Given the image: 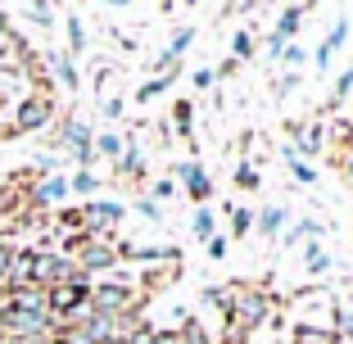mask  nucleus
<instances>
[{"label": "nucleus", "mask_w": 353, "mask_h": 344, "mask_svg": "<svg viewBox=\"0 0 353 344\" xmlns=\"http://www.w3.org/2000/svg\"><path fill=\"white\" fill-rule=\"evenodd\" d=\"M10 136H14V127H10V123H0V141H10Z\"/></svg>", "instance_id": "obj_46"}, {"label": "nucleus", "mask_w": 353, "mask_h": 344, "mask_svg": "<svg viewBox=\"0 0 353 344\" xmlns=\"http://www.w3.org/2000/svg\"><path fill=\"white\" fill-rule=\"evenodd\" d=\"M285 163H290V172H294L299 186H312V181H317V168H312L308 159H285Z\"/></svg>", "instance_id": "obj_28"}, {"label": "nucleus", "mask_w": 353, "mask_h": 344, "mask_svg": "<svg viewBox=\"0 0 353 344\" xmlns=\"http://www.w3.org/2000/svg\"><path fill=\"white\" fill-rule=\"evenodd\" d=\"M123 150H127V141L118 132H100L95 136V159H109V163H118L123 159Z\"/></svg>", "instance_id": "obj_19"}, {"label": "nucleus", "mask_w": 353, "mask_h": 344, "mask_svg": "<svg viewBox=\"0 0 353 344\" xmlns=\"http://www.w3.org/2000/svg\"><path fill=\"white\" fill-rule=\"evenodd\" d=\"M95 190H100V177H95L91 168H77L73 177H68V195H82V199H95Z\"/></svg>", "instance_id": "obj_21"}, {"label": "nucleus", "mask_w": 353, "mask_h": 344, "mask_svg": "<svg viewBox=\"0 0 353 344\" xmlns=\"http://www.w3.org/2000/svg\"><path fill=\"white\" fill-rule=\"evenodd\" d=\"M254 50H259V41H254V32H236V37H231V54H227V59L245 63Z\"/></svg>", "instance_id": "obj_26"}, {"label": "nucleus", "mask_w": 353, "mask_h": 344, "mask_svg": "<svg viewBox=\"0 0 353 344\" xmlns=\"http://www.w3.org/2000/svg\"><path fill=\"white\" fill-rule=\"evenodd\" d=\"M41 63L54 73V82H59L63 91H77V86H82V77H77V63H73V54H68V50H50Z\"/></svg>", "instance_id": "obj_11"}, {"label": "nucleus", "mask_w": 353, "mask_h": 344, "mask_svg": "<svg viewBox=\"0 0 353 344\" xmlns=\"http://www.w3.org/2000/svg\"><path fill=\"white\" fill-rule=\"evenodd\" d=\"M32 259H37V245H28V250H14L10 276H5V290H19V285H32Z\"/></svg>", "instance_id": "obj_12"}, {"label": "nucleus", "mask_w": 353, "mask_h": 344, "mask_svg": "<svg viewBox=\"0 0 353 344\" xmlns=\"http://www.w3.org/2000/svg\"><path fill=\"white\" fill-rule=\"evenodd\" d=\"M136 213H141V218H150V222H159V218H163V209H159V204H154L150 195H141V199H136Z\"/></svg>", "instance_id": "obj_36"}, {"label": "nucleus", "mask_w": 353, "mask_h": 344, "mask_svg": "<svg viewBox=\"0 0 353 344\" xmlns=\"http://www.w3.org/2000/svg\"><path fill=\"white\" fill-rule=\"evenodd\" d=\"M322 222H312V218H303V222H294L290 231H281V240H285V245H299V240H317L322 236Z\"/></svg>", "instance_id": "obj_24"}, {"label": "nucleus", "mask_w": 353, "mask_h": 344, "mask_svg": "<svg viewBox=\"0 0 353 344\" xmlns=\"http://www.w3.org/2000/svg\"><path fill=\"white\" fill-rule=\"evenodd\" d=\"M172 195H176V181L172 177H159L154 186H150V199H154V204H168Z\"/></svg>", "instance_id": "obj_32"}, {"label": "nucleus", "mask_w": 353, "mask_h": 344, "mask_svg": "<svg viewBox=\"0 0 353 344\" xmlns=\"http://www.w3.org/2000/svg\"><path fill=\"white\" fill-rule=\"evenodd\" d=\"M181 186H186V195L195 199V209H199V204H208V199H213V190H218V186H213V177H208V172H204L199 163H195V172H190V177L181 181Z\"/></svg>", "instance_id": "obj_15"}, {"label": "nucleus", "mask_w": 353, "mask_h": 344, "mask_svg": "<svg viewBox=\"0 0 353 344\" xmlns=\"http://www.w3.org/2000/svg\"><path fill=\"white\" fill-rule=\"evenodd\" d=\"M272 313H276V294H272L268 285H250V281L227 285V308H222V317L236 322L240 331H259Z\"/></svg>", "instance_id": "obj_1"}, {"label": "nucleus", "mask_w": 353, "mask_h": 344, "mask_svg": "<svg viewBox=\"0 0 353 344\" xmlns=\"http://www.w3.org/2000/svg\"><path fill=\"white\" fill-rule=\"evenodd\" d=\"M331 254L317 245V240H308V250H303V267H308V276H322V272H331Z\"/></svg>", "instance_id": "obj_22"}, {"label": "nucleus", "mask_w": 353, "mask_h": 344, "mask_svg": "<svg viewBox=\"0 0 353 344\" xmlns=\"http://www.w3.org/2000/svg\"><path fill=\"white\" fill-rule=\"evenodd\" d=\"M204 303H208V308H227V285H208Z\"/></svg>", "instance_id": "obj_38"}, {"label": "nucleus", "mask_w": 353, "mask_h": 344, "mask_svg": "<svg viewBox=\"0 0 353 344\" xmlns=\"http://www.w3.org/2000/svg\"><path fill=\"white\" fill-rule=\"evenodd\" d=\"M104 344H123V340H104Z\"/></svg>", "instance_id": "obj_48"}, {"label": "nucleus", "mask_w": 353, "mask_h": 344, "mask_svg": "<svg viewBox=\"0 0 353 344\" xmlns=\"http://www.w3.org/2000/svg\"><path fill=\"white\" fill-rule=\"evenodd\" d=\"M145 303H150V294L141 290V285H132V281H95L91 285V308L95 313H114V317L136 313L141 317Z\"/></svg>", "instance_id": "obj_2"}, {"label": "nucleus", "mask_w": 353, "mask_h": 344, "mask_svg": "<svg viewBox=\"0 0 353 344\" xmlns=\"http://www.w3.org/2000/svg\"><path fill=\"white\" fill-rule=\"evenodd\" d=\"M227 227H231V236H250V231H254V213L250 209H231V222H227Z\"/></svg>", "instance_id": "obj_27"}, {"label": "nucleus", "mask_w": 353, "mask_h": 344, "mask_svg": "<svg viewBox=\"0 0 353 344\" xmlns=\"http://www.w3.org/2000/svg\"><path fill=\"white\" fill-rule=\"evenodd\" d=\"M68 259L77 263V267L86 272V276H104V272H114L118 267V245H114V236H86L82 245H77Z\"/></svg>", "instance_id": "obj_4"}, {"label": "nucleus", "mask_w": 353, "mask_h": 344, "mask_svg": "<svg viewBox=\"0 0 353 344\" xmlns=\"http://www.w3.org/2000/svg\"><path fill=\"white\" fill-rule=\"evenodd\" d=\"M118 177H127V181H145V154L127 141V150H123V159H118Z\"/></svg>", "instance_id": "obj_16"}, {"label": "nucleus", "mask_w": 353, "mask_h": 344, "mask_svg": "<svg viewBox=\"0 0 353 344\" xmlns=\"http://www.w3.org/2000/svg\"><path fill=\"white\" fill-rule=\"evenodd\" d=\"M168 132H176V136H195V105H190V100H176L172 105V127H168Z\"/></svg>", "instance_id": "obj_18"}, {"label": "nucleus", "mask_w": 353, "mask_h": 344, "mask_svg": "<svg viewBox=\"0 0 353 344\" xmlns=\"http://www.w3.org/2000/svg\"><path fill=\"white\" fill-rule=\"evenodd\" d=\"M190 236H195L199 245H208V240L218 236V218H213L208 204H199V209H195V218H190Z\"/></svg>", "instance_id": "obj_17"}, {"label": "nucleus", "mask_w": 353, "mask_h": 344, "mask_svg": "<svg viewBox=\"0 0 353 344\" xmlns=\"http://www.w3.org/2000/svg\"><path fill=\"white\" fill-rule=\"evenodd\" d=\"M172 82H176V73H154L150 82H141V86H136V105H150V100H154V95H163Z\"/></svg>", "instance_id": "obj_20"}, {"label": "nucleus", "mask_w": 353, "mask_h": 344, "mask_svg": "<svg viewBox=\"0 0 353 344\" xmlns=\"http://www.w3.org/2000/svg\"><path fill=\"white\" fill-rule=\"evenodd\" d=\"M299 82H303L299 73H285V77H281V82H276V95H290V91H294V86H299Z\"/></svg>", "instance_id": "obj_40"}, {"label": "nucleus", "mask_w": 353, "mask_h": 344, "mask_svg": "<svg viewBox=\"0 0 353 344\" xmlns=\"http://www.w3.org/2000/svg\"><path fill=\"white\" fill-rule=\"evenodd\" d=\"M28 19L37 23V28H54V14H50V5H46V0H32V5H28Z\"/></svg>", "instance_id": "obj_29"}, {"label": "nucleus", "mask_w": 353, "mask_h": 344, "mask_svg": "<svg viewBox=\"0 0 353 344\" xmlns=\"http://www.w3.org/2000/svg\"><path fill=\"white\" fill-rule=\"evenodd\" d=\"M190 172H195V159H181V163L172 168V181H186Z\"/></svg>", "instance_id": "obj_42"}, {"label": "nucleus", "mask_w": 353, "mask_h": 344, "mask_svg": "<svg viewBox=\"0 0 353 344\" xmlns=\"http://www.w3.org/2000/svg\"><path fill=\"white\" fill-rule=\"evenodd\" d=\"M236 186L240 190H259V168L254 163H236Z\"/></svg>", "instance_id": "obj_31"}, {"label": "nucleus", "mask_w": 353, "mask_h": 344, "mask_svg": "<svg viewBox=\"0 0 353 344\" xmlns=\"http://www.w3.org/2000/svg\"><path fill=\"white\" fill-rule=\"evenodd\" d=\"M349 41V19H335L331 28H326V37H322V45H317V54H312V63H317V73H331V63H335V54H340V45Z\"/></svg>", "instance_id": "obj_8"}, {"label": "nucleus", "mask_w": 353, "mask_h": 344, "mask_svg": "<svg viewBox=\"0 0 353 344\" xmlns=\"http://www.w3.org/2000/svg\"><path fill=\"white\" fill-rule=\"evenodd\" d=\"M14 240H0V299H5V276H10V263H14Z\"/></svg>", "instance_id": "obj_30"}, {"label": "nucleus", "mask_w": 353, "mask_h": 344, "mask_svg": "<svg viewBox=\"0 0 353 344\" xmlns=\"http://www.w3.org/2000/svg\"><path fill=\"white\" fill-rule=\"evenodd\" d=\"M344 95H353V68L335 73V91H331V100H344Z\"/></svg>", "instance_id": "obj_35"}, {"label": "nucleus", "mask_w": 353, "mask_h": 344, "mask_svg": "<svg viewBox=\"0 0 353 344\" xmlns=\"http://www.w3.org/2000/svg\"><path fill=\"white\" fill-rule=\"evenodd\" d=\"M54 95H50V86H37V91H28L14 105V114H10V127H14V136H28V132H46V127L54 123Z\"/></svg>", "instance_id": "obj_3"}, {"label": "nucleus", "mask_w": 353, "mask_h": 344, "mask_svg": "<svg viewBox=\"0 0 353 344\" xmlns=\"http://www.w3.org/2000/svg\"><path fill=\"white\" fill-rule=\"evenodd\" d=\"M236 68H240V63H236V59H227V63H222V68H213V73H218V82H222V77H231V73H236Z\"/></svg>", "instance_id": "obj_44"}, {"label": "nucleus", "mask_w": 353, "mask_h": 344, "mask_svg": "<svg viewBox=\"0 0 353 344\" xmlns=\"http://www.w3.org/2000/svg\"><path fill=\"white\" fill-rule=\"evenodd\" d=\"M190 86H195V91H213V86H218V73H213V68H195V73H190Z\"/></svg>", "instance_id": "obj_33"}, {"label": "nucleus", "mask_w": 353, "mask_h": 344, "mask_svg": "<svg viewBox=\"0 0 353 344\" xmlns=\"http://www.w3.org/2000/svg\"><path fill=\"white\" fill-rule=\"evenodd\" d=\"M303 59H308V54H303V45H294V41H290V45H285V50H281V59H276V63H285V68H290V73H294V68H299Z\"/></svg>", "instance_id": "obj_34"}, {"label": "nucleus", "mask_w": 353, "mask_h": 344, "mask_svg": "<svg viewBox=\"0 0 353 344\" xmlns=\"http://www.w3.org/2000/svg\"><path fill=\"white\" fill-rule=\"evenodd\" d=\"M326 145V127L322 123H290V154L303 159V154H322Z\"/></svg>", "instance_id": "obj_9"}, {"label": "nucleus", "mask_w": 353, "mask_h": 344, "mask_svg": "<svg viewBox=\"0 0 353 344\" xmlns=\"http://www.w3.org/2000/svg\"><path fill=\"white\" fill-rule=\"evenodd\" d=\"M91 285L95 281H68V285H50V317L54 322H68V317L77 313V308H86L91 303Z\"/></svg>", "instance_id": "obj_7"}, {"label": "nucleus", "mask_w": 353, "mask_h": 344, "mask_svg": "<svg viewBox=\"0 0 353 344\" xmlns=\"http://www.w3.org/2000/svg\"><path fill=\"white\" fill-rule=\"evenodd\" d=\"M299 23H303V5H285V10L276 14V23H272V37L294 41V37H299Z\"/></svg>", "instance_id": "obj_14"}, {"label": "nucleus", "mask_w": 353, "mask_h": 344, "mask_svg": "<svg viewBox=\"0 0 353 344\" xmlns=\"http://www.w3.org/2000/svg\"><path fill=\"white\" fill-rule=\"evenodd\" d=\"M10 32V14H5V5H0V37Z\"/></svg>", "instance_id": "obj_45"}, {"label": "nucleus", "mask_w": 353, "mask_h": 344, "mask_svg": "<svg viewBox=\"0 0 353 344\" xmlns=\"http://www.w3.org/2000/svg\"><path fill=\"white\" fill-rule=\"evenodd\" d=\"M0 335H5V340H19V344L41 340V335H54V317L19 313V308H5V303H0Z\"/></svg>", "instance_id": "obj_5"}, {"label": "nucleus", "mask_w": 353, "mask_h": 344, "mask_svg": "<svg viewBox=\"0 0 353 344\" xmlns=\"http://www.w3.org/2000/svg\"><path fill=\"white\" fill-rule=\"evenodd\" d=\"M95 5H132V0H95Z\"/></svg>", "instance_id": "obj_47"}, {"label": "nucleus", "mask_w": 353, "mask_h": 344, "mask_svg": "<svg viewBox=\"0 0 353 344\" xmlns=\"http://www.w3.org/2000/svg\"><path fill=\"white\" fill-rule=\"evenodd\" d=\"M285 344H294V340H285Z\"/></svg>", "instance_id": "obj_49"}, {"label": "nucleus", "mask_w": 353, "mask_h": 344, "mask_svg": "<svg viewBox=\"0 0 353 344\" xmlns=\"http://www.w3.org/2000/svg\"><path fill=\"white\" fill-rule=\"evenodd\" d=\"M154 344H181V335L176 331H154Z\"/></svg>", "instance_id": "obj_43"}, {"label": "nucleus", "mask_w": 353, "mask_h": 344, "mask_svg": "<svg viewBox=\"0 0 353 344\" xmlns=\"http://www.w3.org/2000/svg\"><path fill=\"white\" fill-rule=\"evenodd\" d=\"M63 37H68V54H82L86 50V23L77 19V14L63 19Z\"/></svg>", "instance_id": "obj_23"}, {"label": "nucleus", "mask_w": 353, "mask_h": 344, "mask_svg": "<svg viewBox=\"0 0 353 344\" xmlns=\"http://www.w3.org/2000/svg\"><path fill=\"white\" fill-rule=\"evenodd\" d=\"M204 250H208V259H227V236H213Z\"/></svg>", "instance_id": "obj_39"}, {"label": "nucleus", "mask_w": 353, "mask_h": 344, "mask_svg": "<svg viewBox=\"0 0 353 344\" xmlns=\"http://www.w3.org/2000/svg\"><path fill=\"white\" fill-rule=\"evenodd\" d=\"M285 218H290V213H285V204H268L263 213H254V231H263L268 240H276L281 231H285Z\"/></svg>", "instance_id": "obj_13"}, {"label": "nucleus", "mask_w": 353, "mask_h": 344, "mask_svg": "<svg viewBox=\"0 0 353 344\" xmlns=\"http://www.w3.org/2000/svg\"><path fill=\"white\" fill-rule=\"evenodd\" d=\"M176 335H181V344H213V331H208V326L199 322V317H186Z\"/></svg>", "instance_id": "obj_25"}, {"label": "nucleus", "mask_w": 353, "mask_h": 344, "mask_svg": "<svg viewBox=\"0 0 353 344\" xmlns=\"http://www.w3.org/2000/svg\"><path fill=\"white\" fill-rule=\"evenodd\" d=\"M123 100H118V95H104V114H109V118H123Z\"/></svg>", "instance_id": "obj_41"}, {"label": "nucleus", "mask_w": 353, "mask_h": 344, "mask_svg": "<svg viewBox=\"0 0 353 344\" xmlns=\"http://www.w3.org/2000/svg\"><path fill=\"white\" fill-rule=\"evenodd\" d=\"M77 209H82V231L86 236H114V227L127 218V209L118 204V199H100V195L82 199Z\"/></svg>", "instance_id": "obj_6"}, {"label": "nucleus", "mask_w": 353, "mask_h": 344, "mask_svg": "<svg viewBox=\"0 0 353 344\" xmlns=\"http://www.w3.org/2000/svg\"><path fill=\"white\" fill-rule=\"evenodd\" d=\"M222 344H250V331H240L236 322H227L222 326Z\"/></svg>", "instance_id": "obj_37"}, {"label": "nucleus", "mask_w": 353, "mask_h": 344, "mask_svg": "<svg viewBox=\"0 0 353 344\" xmlns=\"http://www.w3.org/2000/svg\"><path fill=\"white\" fill-rule=\"evenodd\" d=\"M5 308H19V313H46L50 317V294L46 285H19V290H5Z\"/></svg>", "instance_id": "obj_10"}]
</instances>
